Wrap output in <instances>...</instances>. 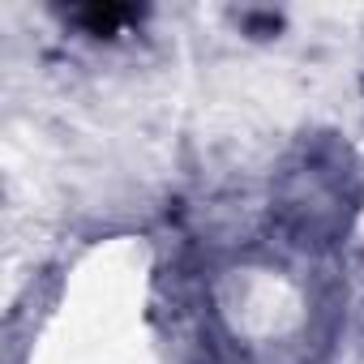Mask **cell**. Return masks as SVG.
I'll return each mask as SVG.
<instances>
[{"instance_id":"6da1fadb","label":"cell","mask_w":364,"mask_h":364,"mask_svg":"<svg viewBox=\"0 0 364 364\" xmlns=\"http://www.w3.org/2000/svg\"><path fill=\"white\" fill-rule=\"evenodd\" d=\"M86 26H90V35H112L120 22H129L133 18V9H120V5H103V9H86V14H77Z\"/></svg>"}]
</instances>
